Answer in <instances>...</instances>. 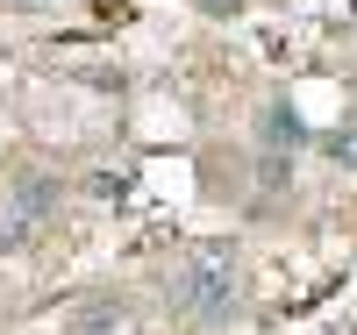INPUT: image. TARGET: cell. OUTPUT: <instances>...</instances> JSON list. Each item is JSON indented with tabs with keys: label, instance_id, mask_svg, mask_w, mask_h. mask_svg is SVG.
I'll return each instance as SVG.
<instances>
[{
	"label": "cell",
	"instance_id": "6da1fadb",
	"mask_svg": "<svg viewBox=\"0 0 357 335\" xmlns=\"http://www.w3.org/2000/svg\"><path fill=\"white\" fill-rule=\"evenodd\" d=\"M165 299H172V314H186V321H229L236 314V250L229 242H200L165 279Z\"/></svg>",
	"mask_w": 357,
	"mask_h": 335
},
{
	"label": "cell",
	"instance_id": "7a4b0ae2",
	"mask_svg": "<svg viewBox=\"0 0 357 335\" xmlns=\"http://www.w3.org/2000/svg\"><path fill=\"white\" fill-rule=\"evenodd\" d=\"M57 193H65V186H57V171H36V164L15 171V186H8V242H29V235H36V228L57 215Z\"/></svg>",
	"mask_w": 357,
	"mask_h": 335
},
{
	"label": "cell",
	"instance_id": "3957f363",
	"mask_svg": "<svg viewBox=\"0 0 357 335\" xmlns=\"http://www.w3.org/2000/svg\"><path fill=\"white\" fill-rule=\"evenodd\" d=\"M257 136H264V150H293V143H301L307 129H301V121H293L286 107H264V121H257Z\"/></svg>",
	"mask_w": 357,
	"mask_h": 335
},
{
	"label": "cell",
	"instance_id": "277c9868",
	"mask_svg": "<svg viewBox=\"0 0 357 335\" xmlns=\"http://www.w3.org/2000/svg\"><path fill=\"white\" fill-rule=\"evenodd\" d=\"M114 321H122V299H93V307L72 321V335H107Z\"/></svg>",
	"mask_w": 357,
	"mask_h": 335
},
{
	"label": "cell",
	"instance_id": "5b68a950",
	"mask_svg": "<svg viewBox=\"0 0 357 335\" xmlns=\"http://www.w3.org/2000/svg\"><path fill=\"white\" fill-rule=\"evenodd\" d=\"M321 157L343 164V171H357V129H329V136H321Z\"/></svg>",
	"mask_w": 357,
	"mask_h": 335
},
{
	"label": "cell",
	"instance_id": "8992f818",
	"mask_svg": "<svg viewBox=\"0 0 357 335\" xmlns=\"http://www.w3.org/2000/svg\"><path fill=\"white\" fill-rule=\"evenodd\" d=\"M286 178H293V150H264V164H257V186H264V193H279Z\"/></svg>",
	"mask_w": 357,
	"mask_h": 335
},
{
	"label": "cell",
	"instance_id": "52a82bcc",
	"mask_svg": "<svg viewBox=\"0 0 357 335\" xmlns=\"http://www.w3.org/2000/svg\"><path fill=\"white\" fill-rule=\"evenodd\" d=\"M15 8H43V0H15Z\"/></svg>",
	"mask_w": 357,
	"mask_h": 335
}]
</instances>
